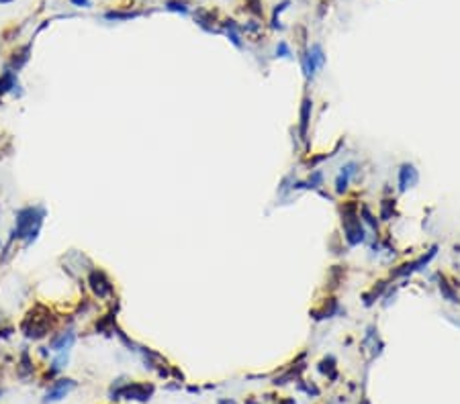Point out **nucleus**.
Segmentation results:
<instances>
[{
	"mask_svg": "<svg viewBox=\"0 0 460 404\" xmlns=\"http://www.w3.org/2000/svg\"><path fill=\"white\" fill-rule=\"evenodd\" d=\"M49 325H51V315L45 311V315L39 317V315H37V307H35V309L25 317V321H23V331H25V335H27L29 339H39V337H43V335L47 333Z\"/></svg>",
	"mask_w": 460,
	"mask_h": 404,
	"instance_id": "f257e3e1",
	"label": "nucleus"
},
{
	"mask_svg": "<svg viewBox=\"0 0 460 404\" xmlns=\"http://www.w3.org/2000/svg\"><path fill=\"white\" fill-rule=\"evenodd\" d=\"M88 282H90V286H92V290H94V294L98 298H107L109 294H113V284H111V280L107 278V274L102 270H94L90 274Z\"/></svg>",
	"mask_w": 460,
	"mask_h": 404,
	"instance_id": "f03ea898",
	"label": "nucleus"
},
{
	"mask_svg": "<svg viewBox=\"0 0 460 404\" xmlns=\"http://www.w3.org/2000/svg\"><path fill=\"white\" fill-rule=\"evenodd\" d=\"M417 182H420V172L415 170L413 164H403L399 168V190L401 192L413 188Z\"/></svg>",
	"mask_w": 460,
	"mask_h": 404,
	"instance_id": "7ed1b4c3",
	"label": "nucleus"
},
{
	"mask_svg": "<svg viewBox=\"0 0 460 404\" xmlns=\"http://www.w3.org/2000/svg\"><path fill=\"white\" fill-rule=\"evenodd\" d=\"M76 386L74 380H58L54 386H51L45 394V402H58L62 398H66L70 394V390Z\"/></svg>",
	"mask_w": 460,
	"mask_h": 404,
	"instance_id": "20e7f679",
	"label": "nucleus"
},
{
	"mask_svg": "<svg viewBox=\"0 0 460 404\" xmlns=\"http://www.w3.org/2000/svg\"><path fill=\"white\" fill-rule=\"evenodd\" d=\"M311 111H313V100L309 96H305L303 105H301V123H299L301 139H307V131H309V121H311Z\"/></svg>",
	"mask_w": 460,
	"mask_h": 404,
	"instance_id": "39448f33",
	"label": "nucleus"
},
{
	"mask_svg": "<svg viewBox=\"0 0 460 404\" xmlns=\"http://www.w3.org/2000/svg\"><path fill=\"white\" fill-rule=\"evenodd\" d=\"M121 394L129 400H147L151 394V386H143V384H133L127 386L125 390H121Z\"/></svg>",
	"mask_w": 460,
	"mask_h": 404,
	"instance_id": "423d86ee",
	"label": "nucleus"
},
{
	"mask_svg": "<svg viewBox=\"0 0 460 404\" xmlns=\"http://www.w3.org/2000/svg\"><path fill=\"white\" fill-rule=\"evenodd\" d=\"M74 339H76L74 331H66V333H62L54 343H51V349H54V351H68V349L74 345Z\"/></svg>",
	"mask_w": 460,
	"mask_h": 404,
	"instance_id": "0eeeda50",
	"label": "nucleus"
},
{
	"mask_svg": "<svg viewBox=\"0 0 460 404\" xmlns=\"http://www.w3.org/2000/svg\"><path fill=\"white\" fill-rule=\"evenodd\" d=\"M11 88H17V76H15V72L7 70L0 76V92H9Z\"/></svg>",
	"mask_w": 460,
	"mask_h": 404,
	"instance_id": "6e6552de",
	"label": "nucleus"
},
{
	"mask_svg": "<svg viewBox=\"0 0 460 404\" xmlns=\"http://www.w3.org/2000/svg\"><path fill=\"white\" fill-rule=\"evenodd\" d=\"M276 54H280V58H290V49H288V45H286L284 41H280V43H278Z\"/></svg>",
	"mask_w": 460,
	"mask_h": 404,
	"instance_id": "1a4fd4ad",
	"label": "nucleus"
},
{
	"mask_svg": "<svg viewBox=\"0 0 460 404\" xmlns=\"http://www.w3.org/2000/svg\"><path fill=\"white\" fill-rule=\"evenodd\" d=\"M72 5H78V7H82V9H88L90 7V0H70Z\"/></svg>",
	"mask_w": 460,
	"mask_h": 404,
	"instance_id": "9d476101",
	"label": "nucleus"
},
{
	"mask_svg": "<svg viewBox=\"0 0 460 404\" xmlns=\"http://www.w3.org/2000/svg\"><path fill=\"white\" fill-rule=\"evenodd\" d=\"M0 3H3V5H7V3H13V0H0Z\"/></svg>",
	"mask_w": 460,
	"mask_h": 404,
	"instance_id": "9b49d317",
	"label": "nucleus"
}]
</instances>
